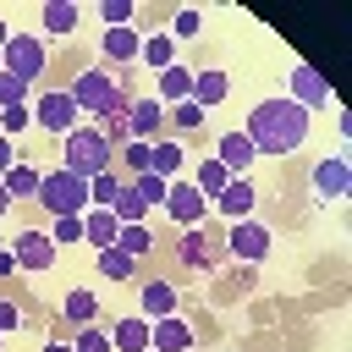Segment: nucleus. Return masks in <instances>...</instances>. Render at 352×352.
<instances>
[{"instance_id":"37","label":"nucleus","mask_w":352,"mask_h":352,"mask_svg":"<svg viewBox=\"0 0 352 352\" xmlns=\"http://www.w3.org/2000/svg\"><path fill=\"white\" fill-rule=\"evenodd\" d=\"M72 352H116V346H110V330L82 324V330H77V341H72Z\"/></svg>"},{"instance_id":"47","label":"nucleus","mask_w":352,"mask_h":352,"mask_svg":"<svg viewBox=\"0 0 352 352\" xmlns=\"http://www.w3.org/2000/svg\"><path fill=\"white\" fill-rule=\"evenodd\" d=\"M6 44H11V28H6V22H0V50H6Z\"/></svg>"},{"instance_id":"29","label":"nucleus","mask_w":352,"mask_h":352,"mask_svg":"<svg viewBox=\"0 0 352 352\" xmlns=\"http://www.w3.org/2000/svg\"><path fill=\"white\" fill-rule=\"evenodd\" d=\"M60 314H66V319H72V324H88V319H94V314H99V297H94V292H82V286H77V292H66V302H60Z\"/></svg>"},{"instance_id":"13","label":"nucleus","mask_w":352,"mask_h":352,"mask_svg":"<svg viewBox=\"0 0 352 352\" xmlns=\"http://www.w3.org/2000/svg\"><path fill=\"white\" fill-rule=\"evenodd\" d=\"M192 346V330H187V319H154V336H148V352H187Z\"/></svg>"},{"instance_id":"40","label":"nucleus","mask_w":352,"mask_h":352,"mask_svg":"<svg viewBox=\"0 0 352 352\" xmlns=\"http://www.w3.org/2000/svg\"><path fill=\"white\" fill-rule=\"evenodd\" d=\"M33 121V104H16V110H0V132H22Z\"/></svg>"},{"instance_id":"32","label":"nucleus","mask_w":352,"mask_h":352,"mask_svg":"<svg viewBox=\"0 0 352 352\" xmlns=\"http://www.w3.org/2000/svg\"><path fill=\"white\" fill-rule=\"evenodd\" d=\"M116 192H121V176H110V170L88 176V204H94V209H110V204H116Z\"/></svg>"},{"instance_id":"5","label":"nucleus","mask_w":352,"mask_h":352,"mask_svg":"<svg viewBox=\"0 0 352 352\" xmlns=\"http://www.w3.org/2000/svg\"><path fill=\"white\" fill-rule=\"evenodd\" d=\"M44 66H50V55H44V38H33V33H11V44L0 50V72L22 77L28 88L44 77Z\"/></svg>"},{"instance_id":"9","label":"nucleus","mask_w":352,"mask_h":352,"mask_svg":"<svg viewBox=\"0 0 352 352\" xmlns=\"http://www.w3.org/2000/svg\"><path fill=\"white\" fill-rule=\"evenodd\" d=\"M11 253H16V270H33V275L60 258V248L50 242V231H22V236L11 242Z\"/></svg>"},{"instance_id":"33","label":"nucleus","mask_w":352,"mask_h":352,"mask_svg":"<svg viewBox=\"0 0 352 352\" xmlns=\"http://www.w3.org/2000/svg\"><path fill=\"white\" fill-rule=\"evenodd\" d=\"M148 160H154V143H143V138H126V143H121V165H126L132 176H143Z\"/></svg>"},{"instance_id":"10","label":"nucleus","mask_w":352,"mask_h":352,"mask_svg":"<svg viewBox=\"0 0 352 352\" xmlns=\"http://www.w3.org/2000/svg\"><path fill=\"white\" fill-rule=\"evenodd\" d=\"M292 104H302V110H324V104H330V82H324L314 66H292Z\"/></svg>"},{"instance_id":"24","label":"nucleus","mask_w":352,"mask_h":352,"mask_svg":"<svg viewBox=\"0 0 352 352\" xmlns=\"http://www.w3.org/2000/svg\"><path fill=\"white\" fill-rule=\"evenodd\" d=\"M226 182H231V170H226V165H220V160H214V154H209V160H204V165H198V182H192V187H198V192H204V198H209V204H214V198H220V192H226Z\"/></svg>"},{"instance_id":"27","label":"nucleus","mask_w":352,"mask_h":352,"mask_svg":"<svg viewBox=\"0 0 352 352\" xmlns=\"http://www.w3.org/2000/svg\"><path fill=\"white\" fill-rule=\"evenodd\" d=\"M138 55H143V60H148V66H154V72H165V66H170V60H176V38H170V33H148V38H143V50H138Z\"/></svg>"},{"instance_id":"39","label":"nucleus","mask_w":352,"mask_h":352,"mask_svg":"<svg viewBox=\"0 0 352 352\" xmlns=\"http://www.w3.org/2000/svg\"><path fill=\"white\" fill-rule=\"evenodd\" d=\"M99 16H104V28H126L132 22V0H104Z\"/></svg>"},{"instance_id":"4","label":"nucleus","mask_w":352,"mask_h":352,"mask_svg":"<svg viewBox=\"0 0 352 352\" xmlns=\"http://www.w3.org/2000/svg\"><path fill=\"white\" fill-rule=\"evenodd\" d=\"M110 154H116V143H110L104 132H94V126L66 132V170H77V176H99V170H110Z\"/></svg>"},{"instance_id":"12","label":"nucleus","mask_w":352,"mask_h":352,"mask_svg":"<svg viewBox=\"0 0 352 352\" xmlns=\"http://www.w3.org/2000/svg\"><path fill=\"white\" fill-rule=\"evenodd\" d=\"M160 121H165V104L160 99H132L126 104V138H143L148 143V132H160Z\"/></svg>"},{"instance_id":"30","label":"nucleus","mask_w":352,"mask_h":352,"mask_svg":"<svg viewBox=\"0 0 352 352\" xmlns=\"http://www.w3.org/2000/svg\"><path fill=\"white\" fill-rule=\"evenodd\" d=\"M148 170H154V176H165V182H176V170H182V143H154Z\"/></svg>"},{"instance_id":"23","label":"nucleus","mask_w":352,"mask_h":352,"mask_svg":"<svg viewBox=\"0 0 352 352\" xmlns=\"http://www.w3.org/2000/svg\"><path fill=\"white\" fill-rule=\"evenodd\" d=\"M110 214L121 220V226H143L148 220V204L132 192V182H121V192H116V204H110Z\"/></svg>"},{"instance_id":"35","label":"nucleus","mask_w":352,"mask_h":352,"mask_svg":"<svg viewBox=\"0 0 352 352\" xmlns=\"http://www.w3.org/2000/svg\"><path fill=\"white\" fill-rule=\"evenodd\" d=\"M28 82L22 77H11V72H0V110H16V104H28Z\"/></svg>"},{"instance_id":"14","label":"nucleus","mask_w":352,"mask_h":352,"mask_svg":"<svg viewBox=\"0 0 352 352\" xmlns=\"http://www.w3.org/2000/svg\"><path fill=\"white\" fill-rule=\"evenodd\" d=\"M148 336H154V324H148L143 314H126V319L110 330V346H116V352H148Z\"/></svg>"},{"instance_id":"17","label":"nucleus","mask_w":352,"mask_h":352,"mask_svg":"<svg viewBox=\"0 0 352 352\" xmlns=\"http://www.w3.org/2000/svg\"><path fill=\"white\" fill-rule=\"evenodd\" d=\"M226 94H231V77H226V72H192V104H198V110L220 104Z\"/></svg>"},{"instance_id":"28","label":"nucleus","mask_w":352,"mask_h":352,"mask_svg":"<svg viewBox=\"0 0 352 352\" xmlns=\"http://www.w3.org/2000/svg\"><path fill=\"white\" fill-rule=\"evenodd\" d=\"M94 264H99V275H104V280H126V275L138 270V258H132V253H121V248H99V258H94Z\"/></svg>"},{"instance_id":"1","label":"nucleus","mask_w":352,"mask_h":352,"mask_svg":"<svg viewBox=\"0 0 352 352\" xmlns=\"http://www.w3.org/2000/svg\"><path fill=\"white\" fill-rule=\"evenodd\" d=\"M242 138L253 143V154H292V148L308 138V110L292 104V99H258V104L248 110Z\"/></svg>"},{"instance_id":"42","label":"nucleus","mask_w":352,"mask_h":352,"mask_svg":"<svg viewBox=\"0 0 352 352\" xmlns=\"http://www.w3.org/2000/svg\"><path fill=\"white\" fill-rule=\"evenodd\" d=\"M16 324H22V314H16V302H0V336H6V330H16Z\"/></svg>"},{"instance_id":"44","label":"nucleus","mask_w":352,"mask_h":352,"mask_svg":"<svg viewBox=\"0 0 352 352\" xmlns=\"http://www.w3.org/2000/svg\"><path fill=\"white\" fill-rule=\"evenodd\" d=\"M0 275H16V253L11 248H0Z\"/></svg>"},{"instance_id":"45","label":"nucleus","mask_w":352,"mask_h":352,"mask_svg":"<svg viewBox=\"0 0 352 352\" xmlns=\"http://www.w3.org/2000/svg\"><path fill=\"white\" fill-rule=\"evenodd\" d=\"M11 214V192H6V182H0V220Z\"/></svg>"},{"instance_id":"18","label":"nucleus","mask_w":352,"mask_h":352,"mask_svg":"<svg viewBox=\"0 0 352 352\" xmlns=\"http://www.w3.org/2000/svg\"><path fill=\"white\" fill-rule=\"evenodd\" d=\"M116 236H121V220H116L110 209H88V220H82V242H94V248H116Z\"/></svg>"},{"instance_id":"48","label":"nucleus","mask_w":352,"mask_h":352,"mask_svg":"<svg viewBox=\"0 0 352 352\" xmlns=\"http://www.w3.org/2000/svg\"><path fill=\"white\" fill-rule=\"evenodd\" d=\"M0 248H6V242H0Z\"/></svg>"},{"instance_id":"36","label":"nucleus","mask_w":352,"mask_h":352,"mask_svg":"<svg viewBox=\"0 0 352 352\" xmlns=\"http://www.w3.org/2000/svg\"><path fill=\"white\" fill-rule=\"evenodd\" d=\"M50 242H55V248H60V242H82V214H55Z\"/></svg>"},{"instance_id":"22","label":"nucleus","mask_w":352,"mask_h":352,"mask_svg":"<svg viewBox=\"0 0 352 352\" xmlns=\"http://www.w3.org/2000/svg\"><path fill=\"white\" fill-rule=\"evenodd\" d=\"M99 44H104V55H110V60H138V50H143V38H138L132 28H104V38H99Z\"/></svg>"},{"instance_id":"41","label":"nucleus","mask_w":352,"mask_h":352,"mask_svg":"<svg viewBox=\"0 0 352 352\" xmlns=\"http://www.w3.org/2000/svg\"><path fill=\"white\" fill-rule=\"evenodd\" d=\"M170 110H176V126H187V132H198V121H204V110H198L192 99H187V104H170Z\"/></svg>"},{"instance_id":"2","label":"nucleus","mask_w":352,"mask_h":352,"mask_svg":"<svg viewBox=\"0 0 352 352\" xmlns=\"http://www.w3.org/2000/svg\"><path fill=\"white\" fill-rule=\"evenodd\" d=\"M72 104H77V116H88V121H104V126H126V94H121V82L110 77V72H82L72 88Z\"/></svg>"},{"instance_id":"25","label":"nucleus","mask_w":352,"mask_h":352,"mask_svg":"<svg viewBox=\"0 0 352 352\" xmlns=\"http://www.w3.org/2000/svg\"><path fill=\"white\" fill-rule=\"evenodd\" d=\"M38 176H44V170H33L28 160H16L0 182H6V192H11V198H33V192H38Z\"/></svg>"},{"instance_id":"19","label":"nucleus","mask_w":352,"mask_h":352,"mask_svg":"<svg viewBox=\"0 0 352 352\" xmlns=\"http://www.w3.org/2000/svg\"><path fill=\"white\" fill-rule=\"evenodd\" d=\"M160 99H165V104H187V99H192V72L170 60V66L160 72Z\"/></svg>"},{"instance_id":"43","label":"nucleus","mask_w":352,"mask_h":352,"mask_svg":"<svg viewBox=\"0 0 352 352\" xmlns=\"http://www.w3.org/2000/svg\"><path fill=\"white\" fill-rule=\"evenodd\" d=\"M11 165H16V148H11V138H6V132H0V176H6V170H11Z\"/></svg>"},{"instance_id":"31","label":"nucleus","mask_w":352,"mask_h":352,"mask_svg":"<svg viewBox=\"0 0 352 352\" xmlns=\"http://www.w3.org/2000/svg\"><path fill=\"white\" fill-rule=\"evenodd\" d=\"M132 192H138L148 209H154V204L165 209V192H170V182H165V176H154V170H143V176H132Z\"/></svg>"},{"instance_id":"15","label":"nucleus","mask_w":352,"mask_h":352,"mask_svg":"<svg viewBox=\"0 0 352 352\" xmlns=\"http://www.w3.org/2000/svg\"><path fill=\"white\" fill-rule=\"evenodd\" d=\"M253 198H258V192H253V182H242V176H231V182H226V192L214 198V209H220V214H231V220H248V209H253Z\"/></svg>"},{"instance_id":"3","label":"nucleus","mask_w":352,"mask_h":352,"mask_svg":"<svg viewBox=\"0 0 352 352\" xmlns=\"http://www.w3.org/2000/svg\"><path fill=\"white\" fill-rule=\"evenodd\" d=\"M38 209H50V214H82L88 209V176H77V170H50V176H38Z\"/></svg>"},{"instance_id":"26","label":"nucleus","mask_w":352,"mask_h":352,"mask_svg":"<svg viewBox=\"0 0 352 352\" xmlns=\"http://www.w3.org/2000/svg\"><path fill=\"white\" fill-rule=\"evenodd\" d=\"M77 16H82V11H77L72 0H44V33H72Z\"/></svg>"},{"instance_id":"6","label":"nucleus","mask_w":352,"mask_h":352,"mask_svg":"<svg viewBox=\"0 0 352 352\" xmlns=\"http://www.w3.org/2000/svg\"><path fill=\"white\" fill-rule=\"evenodd\" d=\"M33 121L44 126V132H77V104H72V94L66 88H44L38 99H33Z\"/></svg>"},{"instance_id":"11","label":"nucleus","mask_w":352,"mask_h":352,"mask_svg":"<svg viewBox=\"0 0 352 352\" xmlns=\"http://www.w3.org/2000/svg\"><path fill=\"white\" fill-rule=\"evenodd\" d=\"M220 236L214 231H204V226H192V231H182V264H192V270H209V264H220Z\"/></svg>"},{"instance_id":"46","label":"nucleus","mask_w":352,"mask_h":352,"mask_svg":"<svg viewBox=\"0 0 352 352\" xmlns=\"http://www.w3.org/2000/svg\"><path fill=\"white\" fill-rule=\"evenodd\" d=\"M44 352H72V341H50V346H44Z\"/></svg>"},{"instance_id":"34","label":"nucleus","mask_w":352,"mask_h":352,"mask_svg":"<svg viewBox=\"0 0 352 352\" xmlns=\"http://www.w3.org/2000/svg\"><path fill=\"white\" fill-rule=\"evenodd\" d=\"M116 248H121V253H132V258H143V253L154 248V236H148V226H121Z\"/></svg>"},{"instance_id":"8","label":"nucleus","mask_w":352,"mask_h":352,"mask_svg":"<svg viewBox=\"0 0 352 352\" xmlns=\"http://www.w3.org/2000/svg\"><path fill=\"white\" fill-rule=\"evenodd\" d=\"M226 253H231V258H248V264H258V258L270 253V231H264L258 220H236V226L226 231Z\"/></svg>"},{"instance_id":"7","label":"nucleus","mask_w":352,"mask_h":352,"mask_svg":"<svg viewBox=\"0 0 352 352\" xmlns=\"http://www.w3.org/2000/svg\"><path fill=\"white\" fill-rule=\"evenodd\" d=\"M165 214L176 220V231H192V226H204V214H209V198L192 187V182H170V192H165Z\"/></svg>"},{"instance_id":"16","label":"nucleus","mask_w":352,"mask_h":352,"mask_svg":"<svg viewBox=\"0 0 352 352\" xmlns=\"http://www.w3.org/2000/svg\"><path fill=\"white\" fill-rule=\"evenodd\" d=\"M138 308H143V319H148V324H154V319H170V314H176V286H170V280H148Z\"/></svg>"},{"instance_id":"21","label":"nucleus","mask_w":352,"mask_h":352,"mask_svg":"<svg viewBox=\"0 0 352 352\" xmlns=\"http://www.w3.org/2000/svg\"><path fill=\"white\" fill-rule=\"evenodd\" d=\"M346 182H352L346 160H319V170H314V187H319L324 198H341V192H346Z\"/></svg>"},{"instance_id":"38","label":"nucleus","mask_w":352,"mask_h":352,"mask_svg":"<svg viewBox=\"0 0 352 352\" xmlns=\"http://www.w3.org/2000/svg\"><path fill=\"white\" fill-rule=\"evenodd\" d=\"M198 28H204V16H198L192 6H182L176 22H170V38H198Z\"/></svg>"},{"instance_id":"20","label":"nucleus","mask_w":352,"mask_h":352,"mask_svg":"<svg viewBox=\"0 0 352 352\" xmlns=\"http://www.w3.org/2000/svg\"><path fill=\"white\" fill-rule=\"evenodd\" d=\"M214 160L236 176V170H248V165H253V143H248L242 132H220V154H214Z\"/></svg>"}]
</instances>
